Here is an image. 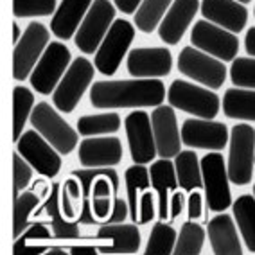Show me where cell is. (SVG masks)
<instances>
[{
    "instance_id": "cell-5",
    "label": "cell",
    "mask_w": 255,
    "mask_h": 255,
    "mask_svg": "<svg viewBox=\"0 0 255 255\" xmlns=\"http://www.w3.org/2000/svg\"><path fill=\"white\" fill-rule=\"evenodd\" d=\"M29 121L31 126L40 131L61 155H69L78 146V131L72 129V126L56 110H52L49 103H38Z\"/></svg>"
},
{
    "instance_id": "cell-46",
    "label": "cell",
    "mask_w": 255,
    "mask_h": 255,
    "mask_svg": "<svg viewBox=\"0 0 255 255\" xmlns=\"http://www.w3.org/2000/svg\"><path fill=\"white\" fill-rule=\"evenodd\" d=\"M140 4H142V0H115V7L123 11L124 14L137 13L138 5Z\"/></svg>"
},
{
    "instance_id": "cell-1",
    "label": "cell",
    "mask_w": 255,
    "mask_h": 255,
    "mask_svg": "<svg viewBox=\"0 0 255 255\" xmlns=\"http://www.w3.org/2000/svg\"><path fill=\"white\" fill-rule=\"evenodd\" d=\"M165 99L160 79L96 81L90 88V105L96 108H156Z\"/></svg>"
},
{
    "instance_id": "cell-9",
    "label": "cell",
    "mask_w": 255,
    "mask_h": 255,
    "mask_svg": "<svg viewBox=\"0 0 255 255\" xmlns=\"http://www.w3.org/2000/svg\"><path fill=\"white\" fill-rule=\"evenodd\" d=\"M49 45V29L40 22H31L23 31V36L14 45L13 52V78L25 81L40 61L41 54Z\"/></svg>"
},
{
    "instance_id": "cell-29",
    "label": "cell",
    "mask_w": 255,
    "mask_h": 255,
    "mask_svg": "<svg viewBox=\"0 0 255 255\" xmlns=\"http://www.w3.org/2000/svg\"><path fill=\"white\" fill-rule=\"evenodd\" d=\"M124 182H126V191H128V205H129V218L137 223L138 221V203L140 198L138 194L149 189L151 185V176L149 169L144 167V164H135L131 167L126 169L124 173Z\"/></svg>"
},
{
    "instance_id": "cell-12",
    "label": "cell",
    "mask_w": 255,
    "mask_h": 255,
    "mask_svg": "<svg viewBox=\"0 0 255 255\" xmlns=\"http://www.w3.org/2000/svg\"><path fill=\"white\" fill-rule=\"evenodd\" d=\"M14 144H16V151L34 167V171H38L45 178L58 176L61 169V158H59L61 153L40 131L36 129L23 131L22 137Z\"/></svg>"
},
{
    "instance_id": "cell-42",
    "label": "cell",
    "mask_w": 255,
    "mask_h": 255,
    "mask_svg": "<svg viewBox=\"0 0 255 255\" xmlns=\"http://www.w3.org/2000/svg\"><path fill=\"white\" fill-rule=\"evenodd\" d=\"M92 212L96 216L97 221L106 223V219L110 218L112 210H114V200L112 198H92Z\"/></svg>"
},
{
    "instance_id": "cell-39",
    "label": "cell",
    "mask_w": 255,
    "mask_h": 255,
    "mask_svg": "<svg viewBox=\"0 0 255 255\" xmlns=\"http://www.w3.org/2000/svg\"><path fill=\"white\" fill-rule=\"evenodd\" d=\"M32 165L20 155L18 151L13 155V196L16 198L20 192L27 189L32 178Z\"/></svg>"
},
{
    "instance_id": "cell-26",
    "label": "cell",
    "mask_w": 255,
    "mask_h": 255,
    "mask_svg": "<svg viewBox=\"0 0 255 255\" xmlns=\"http://www.w3.org/2000/svg\"><path fill=\"white\" fill-rule=\"evenodd\" d=\"M223 112L230 119L255 123V90L228 88L223 97Z\"/></svg>"
},
{
    "instance_id": "cell-20",
    "label": "cell",
    "mask_w": 255,
    "mask_h": 255,
    "mask_svg": "<svg viewBox=\"0 0 255 255\" xmlns=\"http://www.w3.org/2000/svg\"><path fill=\"white\" fill-rule=\"evenodd\" d=\"M201 14L230 32H241L248 22V9L237 0H203Z\"/></svg>"
},
{
    "instance_id": "cell-11",
    "label": "cell",
    "mask_w": 255,
    "mask_h": 255,
    "mask_svg": "<svg viewBox=\"0 0 255 255\" xmlns=\"http://www.w3.org/2000/svg\"><path fill=\"white\" fill-rule=\"evenodd\" d=\"M92 79H94V65L87 58L74 59L52 94L56 108L63 114L74 112L78 103L81 101L83 94L90 87Z\"/></svg>"
},
{
    "instance_id": "cell-22",
    "label": "cell",
    "mask_w": 255,
    "mask_h": 255,
    "mask_svg": "<svg viewBox=\"0 0 255 255\" xmlns=\"http://www.w3.org/2000/svg\"><path fill=\"white\" fill-rule=\"evenodd\" d=\"M92 4H94L92 0H61V4L58 5L52 22H50L52 32L59 40H69V38L76 36V32L87 16Z\"/></svg>"
},
{
    "instance_id": "cell-3",
    "label": "cell",
    "mask_w": 255,
    "mask_h": 255,
    "mask_svg": "<svg viewBox=\"0 0 255 255\" xmlns=\"http://www.w3.org/2000/svg\"><path fill=\"white\" fill-rule=\"evenodd\" d=\"M167 101L173 108L200 119H214L219 112V96L209 88L196 87L189 81L174 79L167 90Z\"/></svg>"
},
{
    "instance_id": "cell-50",
    "label": "cell",
    "mask_w": 255,
    "mask_h": 255,
    "mask_svg": "<svg viewBox=\"0 0 255 255\" xmlns=\"http://www.w3.org/2000/svg\"><path fill=\"white\" fill-rule=\"evenodd\" d=\"M22 36H23L22 29L18 27V23L14 22V23H13V43H14V45H16V43H18V41H20V38H22Z\"/></svg>"
},
{
    "instance_id": "cell-2",
    "label": "cell",
    "mask_w": 255,
    "mask_h": 255,
    "mask_svg": "<svg viewBox=\"0 0 255 255\" xmlns=\"http://www.w3.org/2000/svg\"><path fill=\"white\" fill-rule=\"evenodd\" d=\"M255 164V129L250 124H236L230 133L228 176L234 185H248L252 182Z\"/></svg>"
},
{
    "instance_id": "cell-54",
    "label": "cell",
    "mask_w": 255,
    "mask_h": 255,
    "mask_svg": "<svg viewBox=\"0 0 255 255\" xmlns=\"http://www.w3.org/2000/svg\"><path fill=\"white\" fill-rule=\"evenodd\" d=\"M254 14H255V11H254Z\"/></svg>"
},
{
    "instance_id": "cell-51",
    "label": "cell",
    "mask_w": 255,
    "mask_h": 255,
    "mask_svg": "<svg viewBox=\"0 0 255 255\" xmlns=\"http://www.w3.org/2000/svg\"><path fill=\"white\" fill-rule=\"evenodd\" d=\"M47 254L49 255H67V250H61V248H50Z\"/></svg>"
},
{
    "instance_id": "cell-15",
    "label": "cell",
    "mask_w": 255,
    "mask_h": 255,
    "mask_svg": "<svg viewBox=\"0 0 255 255\" xmlns=\"http://www.w3.org/2000/svg\"><path fill=\"white\" fill-rule=\"evenodd\" d=\"M182 142L196 149L221 151L228 142V128L212 119H187L182 126Z\"/></svg>"
},
{
    "instance_id": "cell-4",
    "label": "cell",
    "mask_w": 255,
    "mask_h": 255,
    "mask_svg": "<svg viewBox=\"0 0 255 255\" xmlns=\"http://www.w3.org/2000/svg\"><path fill=\"white\" fill-rule=\"evenodd\" d=\"M70 58H72L70 50L65 43L61 41L49 43L29 78L31 87L41 96L52 94V90H56L59 81L63 79L65 72L69 70Z\"/></svg>"
},
{
    "instance_id": "cell-32",
    "label": "cell",
    "mask_w": 255,
    "mask_h": 255,
    "mask_svg": "<svg viewBox=\"0 0 255 255\" xmlns=\"http://www.w3.org/2000/svg\"><path fill=\"white\" fill-rule=\"evenodd\" d=\"M34 96L25 87H14L13 90V140L16 142L23 133L27 119H31Z\"/></svg>"
},
{
    "instance_id": "cell-35",
    "label": "cell",
    "mask_w": 255,
    "mask_h": 255,
    "mask_svg": "<svg viewBox=\"0 0 255 255\" xmlns=\"http://www.w3.org/2000/svg\"><path fill=\"white\" fill-rule=\"evenodd\" d=\"M121 128V117L117 114L83 115L78 121V131L85 137H96L105 133H115Z\"/></svg>"
},
{
    "instance_id": "cell-38",
    "label": "cell",
    "mask_w": 255,
    "mask_h": 255,
    "mask_svg": "<svg viewBox=\"0 0 255 255\" xmlns=\"http://www.w3.org/2000/svg\"><path fill=\"white\" fill-rule=\"evenodd\" d=\"M230 79L236 87L255 90V58H236L230 67Z\"/></svg>"
},
{
    "instance_id": "cell-45",
    "label": "cell",
    "mask_w": 255,
    "mask_h": 255,
    "mask_svg": "<svg viewBox=\"0 0 255 255\" xmlns=\"http://www.w3.org/2000/svg\"><path fill=\"white\" fill-rule=\"evenodd\" d=\"M185 203L187 201H185V196H183V192L173 191L171 200H169V218L176 219L178 216L183 212V209H185Z\"/></svg>"
},
{
    "instance_id": "cell-41",
    "label": "cell",
    "mask_w": 255,
    "mask_h": 255,
    "mask_svg": "<svg viewBox=\"0 0 255 255\" xmlns=\"http://www.w3.org/2000/svg\"><path fill=\"white\" fill-rule=\"evenodd\" d=\"M156 216V209H155V194L146 189L142 192L140 196V203H138V225H146L149 221H153V218Z\"/></svg>"
},
{
    "instance_id": "cell-37",
    "label": "cell",
    "mask_w": 255,
    "mask_h": 255,
    "mask_svg": "<svg viewBox=\"0 0 255 255\" xmlns=\"http://www.w3.org/2000/svg\"><path fill=\"white\" fill-rule=\"evenodd\" d=\"M56 9V0H13V14L16 18L49 16Z\"/></svg>"
},
{
    "instance_id": "cell-16",
    "label": "cell",
    "mask_w": 255,
    "mask_h": 255,
    "mask_svg": "<svg viewBox=\"0 0 255 255\" xmlns=\"http://www.w3.org/2000/svg\"><path fill=\"white\" fill-rule=\"evenodd\" d=\"M126 65L133 78H164L173 69V56L165 47H137L129 50Z\"/></svg>"
},
{
    "instance_id": "cell-18",
    "label": "cell",
    "mask_w": 255,
    "mask_h": 255,
    "mask_svg": "<svg viewBox=\"0 0 255 255\" xmlns=\"http://www.w3.org/2000/svg\"><path fill=\"white\" fill-rule=\"evenodd\" d=\"M200 9L198 0H174L158 25V36L169 45H176Z\"/></svg>"
},
{
    "instance_id": "cell-8",
    "label": "cell",
    "mask_w": 255,
    "mask_h": 255,
    "mask_svg": "<svg viewBox=\"0 0 255 255\" xmlns=\"http://www.w3.org/2000/svg\"><path fill=\"white\" fill-rule=\"evenodd\" d=\"M178 70L187 78L194 79L196 83H201L205 87L214 88V90L223 87L228 72L221 59L207 54L196 47H185L180 52Z\"/></svg>"
},
{
    "instance_id": "cell-21",
    "label": "cell",
    "mask_w": 255,
    "mask_h": 255,
    "mask_svg": "<svg viewBox=\"0 0 255 255\" xmlns=\"http://www.w3.org/2000/svg\"><path fill=\"white\" fill-rule=\"evenodd\" d=\"M96 237L112 241L110 246H99V254H137L140 248V230L135 225L105 223Z\"/></svg>"
},
{
    "instance_id": "cell-53",
    "label": "cell",
    "mask_w": 255,
    "mask_h": 255,
    "mask_svg": "<svg viewBox=\"0 0 255 255\" xmlns=\"http://www.w3.org/2000/svg\"><path fill=\"white\" fill-rule=\"evenodd\" d=\"M254 196H255V185H254Z\"/></svg>"
},
{
    "instance_id": "cell-43",
    "label": "cell",
    "mask_w": 255,
    "mask_h": 255,
    "mask_svg": "<svg viewBox=\"0 0 255 255\" xmlns=\"http://www.w3.org/2000/svg\"><path fill=\"white\" fill-rule=\"evenodd\" d=\"M129 216V205H128V200L124 201L123 198H115L114 200V210L110 218L106 219V223H124V219Z\"/></svg>"
},
{
    "instance_id": "cell-13",
    "label": "cell",
    "mask_w": 255,
    "mask_h": 255,
    "mask_svg": "<svg viewBox=\"0 0 255 255\" xmlns=\"http://www.w3.org/2000/svg\"><path fill=\"white\" fill-rule=\"evenodd\" d=\"M191 43L221 61H234L239 50V40L236 34L209 20L196 22L191 31Z\"/></svg>"
},
{
    "instance_id": "cell-19",
    "label": "cell",
    "mask_w": 255,
    "mask_h": 255,
    "mask_svg": "<svg viewBox=\"0 0 255 255\" xmlns=\"http://www.w3.org/2000/svg\"><path fill=\"white\" fill-rule=\"evenodd\" d=\"M78 156L85 167H114L123 158V144L117 137L85 138Z\"/></svg>"
},
{
    "instance_id": "cell-47",
    "label": "cell",
    "mask_w": 255,
    "mask_h": 255,
    "mask_svg": "<svg viewBox=\"0 0 255 255\" xmlns=\"http://www.w3.org/2000/svg\"><path fill=\"white\" fill-rule=\"evenodd\" d=\"M245 49H246V52H248V54L255 58V27L248 29V32H246V36H245Z\"/></svg>"
},
{
    "instance_id": "cell-14",
    "label": "cell",
    "mask_w": 255,
    "mask_h": 255,
    "mask_svg": "<svg viewBox=\"0 0 255 255\" xmlns=\"http://www.w3.org/2000/svg\"><path fill=\"white\" fill-rule=\"evenodd\" d=\"M126 128L128 144H129V153L135 164H149L153 162L158 153H156L155 133H153V124H151V115L137 110L131 112L124 121Z\"/></svg>"
},
{
    "instance_id": "cell-33",
    "label": "cell",
    "mask_w": 255,
    "mask_h": 255,
    "mask_svg": "<svg viewBox=\"0 0 255 255\" xmlns=\"http://www.w3.org/2000/svg\"><path fill=\"white\" fill-rule=\"evenodd\" d=\"M205 243V228L194 223V219L182 225V230L178 234L174 254L176 255H198L203 250Z\"/></svg>"
},
{
    "instance_id": "cell-6",
    "label": "cell",
    "mask_w": 255,
    "mask_h": 255,
    "mask_svg": "<svg viewBox=\"0 0 255 255\" xmlns=\"http://www.w3.org/2000/svg\"><path fill=\"white\" fill-rule=\"evenodd\" d=\"M201 162V174H203V189H205L207 207L212 212H225L232 207V192H230V176L225 167V158L221 153H209Z\"/></svg>"
},
{
    "instance_id": "cell-49",
    "label": "cell",
    "mask_w": 255,
    "mask_h": 255,
    "mask_svg": "<svg viewBox=\"0 0 255 255\" xmlns=\"http://www.w3.org/2000/svg\"><path fill=\"white\" fill-rule=\"evenodd\" d=\"M70 255H96L99 254V248L96 246H72L69 250Z\"/></svg>"
},
{
    "instance_id": "cell-36",
    "label": "cell",
    "mask_w": 255,
    "mask_h": 255,
    "mask_svg": "<svg viewBox=\"0 0 255 255\" xmlns=\"http://www.w3.org/2000/svg\"><path fill=\"white\" fill-rule=\"evenodd\" d=\"M79 207H83V187L81 182L72 174L61 185V209H63L65 218L70 221L79 218L81 214Z\"/></svg>"
},
{
    "instance_id": "cell-17",
    "label": "cell",
    "mask_w": 255,
    "mask_h": 255,
    "mask_svg": "<svg viewBox=\"0 0 255 255\" xmlns=\"http://www.w3.org/2000/svg\"><path fill=\"white\" fill-rule=\"evenodd\" d=\"M151 124H153V133H155L156 153L160 158L176 156L180 153V147H182V135L178 129L173 106H156L153 110V115H151Z\"/></svg>"
},
{
    "instance_id": "cell-48",
    "label": "cell",
    "mask_w": 255,
    "mask_h": 255,
    "mask_svg": "<svg viewBox=\"0 0 255 255\" xmlns=\"http://www.w3.org/2000/svg\"><path fill=\"white\" fill-rule=\"evenodd\" d=\"M47 248L45 246H27V245H22L16 252H13L14 255H22V254H36V255H41V254H47Z\"/></svg>"
},
{
    "instance_id": "cell-27",
    "label": "cell",
    "mask_w": 255,
    "mask_h": 255,
    "mask_svg": "<svg viewBox=\"0 0 255 255\" xmlns=\"http://www.w3.org/2000/svg\"><path fill=\"white\" fill-rule=\"evenodd\" d=\"M234 219H236L246 250L255 254V196L243 194L232 203Z\"/></svg>"
},
{
    "instance_id": "cell-24",
    "label": "cell",
    "mask_w": 255,
    "mask_h": 255,
    "mask_svg": "<svg viewBox=\"0 0 255 255\" xmlns=\"http://www.w3.org/2000/svg\"><path fill=\"white\" fill-rule=\"evenodd\" d=\"M149 176H151V185L158 194V218L167 219L169 216V192L176 191L178 176H176V167L169 158H160L153 162L149 167Z\"/></svg>"
},
{
    "instance_id": "cell-23",
    "label": "cell",
    "mask_w": 255,
    "mask_h": 255,
    "mask_svg": "<svg viewBox=\"0 0 255 255\" xmlns=\"http://www.w3.org/2000/svg\"><path fill=\"white\" fill-rule=\"evenodd\" d=\"M207 234H209L210 245H212V252H214L216 255H241L243 254V246H241V241H239V236H237L232 216L218 212V216L209 221Z\"/></svg>"
},
{
    "instance_id": "cell-10",
    "label": "cell",
    "mask_w": 255,
    "mask_h": 255,
    "mask_svg": "<svg viewBox=\"0 0 255 255\" xmlns=\"http://www.w3.org/2000/svg\"><path fill=\"white\" fill-rule=\"evenodd\" d=\"M133 38H135V29L128 20L117 18L112 23L108 34L96 52V69L103 76H114L117 72Z\"/></svg>"
},
{
    "instance_id": "cell-40",
    "label": "cell",
    "mask_w": 255,
    "mask_h": 255,
    "mask_svg": "<svg viewBox=\"0 0 255 255\" xmlns=\"http://www.w3.org/2000/svg\"><path fill=\"white\" fill-rule=\"evenodd\" d=\"M54 236V234L50 232L49 228L45 227L43 223H32L31 227H27V230L18 237V239H14V245H13V252L18 250L20 246L25 245L27 241H34V239H50V237Z\"/></svg>"
},
{
    "instance_id": "cell-52",
    "label": "cell",
    "mask_w": 255,
    "mask_h": 255,
    "mask_svg": "<svg viewBox=\"0 0 255 255\" xmlns=\"http://www.w3.org/2000/svg\"><path fill=\"white\" fill-rule=\"evenodd\" d=\"M239 2H243V4H248V2H252V0H239Z\"/></svg>"
},
{
    "instance_id": "cell-31",
    "label": "cell",
    "mask_w": 255,
    "mask_h": 255,
    "mask_svg": "<svg viewBox=\"0 0 255 255\" xmlns=\"http://www.w3.org/2000/svg\"><path fill=\"white\" fill-rule=\"evenodd\" d=\"M174 0H142L135 13V25L142 32H153L160 25Z\"/></svg>"
},
{
    "instance_id": "cell-44",
    "label": "cell",
    "mask_w": 255,
    "mask_h": 255,
    "mask_svg": "<svg viewBox=\"0 0 255 255\" xmlns=\"http://www.w3.org/2000/svg\"><path fill=\"white\" fill-rule=\"evenodd\" d=\"M187 216L189 219H198L203 216V196L198 192V189L192 191L187 200Z\"/></svg>"
},
{
    "instance_id": "cell-28",
    "label": "cell",
    "mask_w": 255,
    "mask_h": 255,
    "mask_svg": "<svg viewBox=\"0 0 255 255\" xmlns=\"http://www.w3.org/2000/svg\"><path fill=\"white\" fill-rule=\"evenodd\" d=\"M178 183L183 191L192 192L203 187V174H201V162L194 151H180L174 160Z\"/></svg>"
},
{
    "instance_id": "cell-25",
    "label": "cell",
    "mask_w": 255,
    "mask_h": 255,
    "mask_svg": "<svg viewBox=\"0 0 255 255\" xmlns=\"http://www.w3.org/2000/svg\"><path fill=\"white\" fill-rule=\"evenodd\" d=\"M43 209L50 219V230H52L54 237H58V239H78L79 223L65 218L63 209H61V185L52 183Z\"/></svg>"
},
{
    "instance_id": "cell-34",
    "label": "cell",
    "mask_w": 255,
    "mask_h": 255,
    "mask_svg": "<svg viewBox=\"0 0 255 255\" xmlns=\"http://www.w3.org/2000/svg\"><path fill=\"white\" fill-rule=\"evenodd\" d=\"M176 230L171 225L158 221L153 225V230L149 234L146 246L147 255H169L174 254V246H176Z\"/></svg>"
},
{
    "instance_id": "cell-7",
    "label": "cell",
    "mask_w": 255,
    "mask_h": 255,
    "mask_svg": "<svg viewBox=\"0 0 255 255\" xmlns=\"http://www.w3.org/2000/svg\"><path fill=\"white\" fill-rule=\"evenodd\" d=\"M115 22V5L110 0H94L87 16L79 25L74 43L83 54H94Z\"/></svg>"
},
{
    "instance_id": "cell-30",
    "label": "cell",
    "mask_w": 255,
    "mask_h": 255,
    "mask_svg": "<svg viewBox=\"0 0 255 255\" xmlns=\"http://www.w3.org/2000/svg\"><path fill=\"white\" fill-rule=\"evenodd\" d=\"M40 203V194L31 191L20 192L13 201V237L18 239L29 227V218L34 216Z\"/></svg>"
}]
</instances>
